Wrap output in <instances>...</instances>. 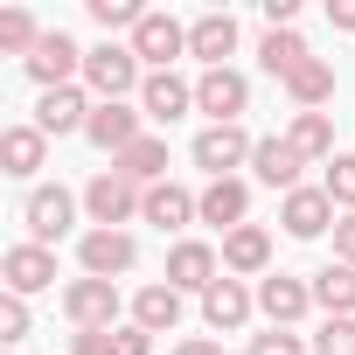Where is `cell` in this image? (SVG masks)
Here are the masks:
<instances>
[{"label":"cell","instance_id":"cell-1","mask_svg":"<svg viewBox=\"0 0 355 355\" xmlns=\"http://www.w3.org/2000/svg\"><path fill=\"white\" fill-rule=\"evenodd\" d=\"M84 84L98 91V105H125V91L146 84L132 42H98V49H84Z\"/></svg>","mask_w":355,"mask_h":355},{"label":"cell","instance_id":"cell-2","mask_svg":"<svg viewBox=\"0 0 355 355\" xmlns=\"http://www.w3.org/2000/svg\"><path fill=\"white\" fill-rule=\"evenodd\" d=\"M139 209H146V189H132L125 174L105 167V174H91V182H84V216H91L98 230H125Z\"/></svg>","mask_w":355,"mask_h":355},{"label":"cell","instance_id":"cell-3","mask_svg":"<svg viewBox=\"0 0 355 355\" xmlns=\"http://www.w3.org/2000/svg\"><path fill=\"white\" fill-rule=\"evenodd\" d=\"M189 153H196V167L209 174V182H230L237 167H251V153H258V139H251L244 125H202Z\"/></svg>","mask_w":355,"mask_h":355},{"label":"cell","instance_id":"cell-4","mask_svg":"<svg viewBox=\"0 0 355 355\" xmlns=\"http://www.w3.org/2000/svg\"><path fill=\"white\" fill-rule=\"evenodd\" d=\"M196 112H209V125H237L251 112V77L244 70H202L196 77Z\"/></svg>","mask_w":355,"mask_h":355},{"label":"cell","instance_id":"cell-5","mask_svg":"<svg viewBox=\"0 0 355 355\" xmlns=\"http://www.w3.org/2000/svg\"><path fill=\"white\" fill-rule=\"evenodd\" d=\"M77 258H84V279H125L132 265H139V244H132V230H84L77 237Z\"/></svg>","mask_w":355,"mask_h":355},{"label":"cell","instance_id":"cell-6","mask_svg":"<svg viewBox=\"0 0 355 355\" xmlns=\"http://www.w3.org/2000/svg\"><path fill=\"white\" fill-rule=\"evenodd\" d=\"M21 223H28V244H56V237H70V223H77V196H70L63 182H56V189H28Z\"/></svg>","mask_w":355,"mask_h":355},{"label":"cell","instance_id":"cell-7","mask_svg":"<svg viewBox=\"0 0 355 355\" xmlns=\"http://www.w3.org/2000/svg\"><path fill=\"white\" fill-rule=\"evenodd\" d=\"M63 313H70L77 334L119 327V286H112V279H70V286H63Z\"/></svg>","mask_w":355,"mask_h":355},{"label":"cell","instance_id":"cell-8","mask_svg":"<svg viewBox=\"0 0 355 355\" xmlns=\"http://www.w3.org/2000/svg\"><path fill=\"white\" fill-rule=\"evenodd\" d=\"M0 279H8L15 300H28V293L56 286V251L49 244H8V251H0Z\"/></svg>","mask_w":355,"mask_h":355},{"label":"cell","instance_id":"cell-9","mask_svg":"<svg viewBox=\"0 0 355 355\" xmlns=\"http://www.w3.org/2000/svg\"><path fill=\"white\" fill-rule=\"evenodd\" d=\"M216 279H223V258H216L202 237H182V244L167 251V286H174V293H209Z\"/></svg>","mask_w":355,"mask_h":355},{"label":"cell","instance_id":"cell-10","mask_svg":"<svg viewBox=\"0 0 355 355\" xmlns=\"http://www.w3.org/2000/svg\"><path fill=\"white\" fill-rule=\"evenodd\" d=\"M28 77H35L42 91H63L70 77H84V49H77L63 28H49V35L35 42V56H28Z\"/></svg>","mask_w":355,"mask_h":355},{"label":"cell","instance_id":"cell-11","mask_svg":"<svg viewBox=\"0 0 355 355\" xmlns=\"http://www.w3.org/2000/svg\"><path fill=\"white\" fill-rule=\"evenodd\" d=\"M306 306H313V279H293V272H272V279H258V313H265L272 327H293V320H306Z\"/></svg>","mask_w":355,"mask_h":355},{"label":"cell","instance_id":"cell-12","mask_svg":"<svg viewBox=\"0 0 355 355\" xmlns=\"http://www.w3.org/2000/svg\"><path fill=\"white\" fill-rule=\"evenodd\" d=\"M182 49H189V28L174 21V15H160V8H146V21L132 28V56H139V63H153V70H167Z\"/></svg>","mask_w":355,"mask_h":355},{"label":"cell","instance_id":"cell-13","mask_svg":"<svg viewBox=\"0 0 355 355\" xmlns=\"http://www.w3.org/2000/svg\"><path fill=\"white\" fill-rule=\"evenodd\" d=\"M279 223H286V237H327L341 216H334V196L327 189H293L279 202Z\"/></svg>","mask_w":355,"mask_h":355},{"label":"cell","instance_id":"cell-14","mask_svg":"<svg viewBox=\"0 0 355 355\" xmlns=\"http://www.w3.org/2000/svg\"><path fill=\"white\" fill-rule=\"evenodd\" d=\"M300 167H306V153H300L286 132L258 139V153H251V174H258L265 189H279V196H293V189H300Z\"/></svg>","mask_w":355,"mask_h":355},{"label":"cell","instance_id":"cell-15","mask_svg":"<svg viewBox=\"0 0 355 355\" xmlns=\"http://www.w3.org/2000/svg\"><path fill=\"white\" fill-rule=\"evenodd\" d=\"M196 216H202V223H216L223 237H230V230H244V216H251V182H237V174H230V182H209V189L196 196Z\"/></svg>","mask_w":355,"mask_h":355},{"label":"cell","instance_id":"cell-16","mask_svg":"<svg viewBox=\"0 0 355 355\" xmlns=\"http://www.w3.org/2000/svg\"><path fill=\"white\" fill-rule=\"evenodd\" d=\"M139 119H146V112H132V105H91L84 139H91V146H105V153L119 160L125 146H139V139H146V132H139Z\"/></svg>","mask_w":355,"mask_h":355},{"label":"cell","instance_id":"cell-17","mask_svg":"<svg viewBox=\"0 0 355 355\" xmlns=\"http://www.w3.org/2000/svg\"><path fill=\"white\" fill-rule=\"evenodd\" d=\"M223 272L230 279H272V230H258V223L230 230L223 237Z\"/></svg>","mask_w":355,"mask_h":355},{"label":"cell","instance_id":"cell-18","mask_svg":"<svg viewBox=\"0 0 355 355\" xmlns=\"http://www.w3.org/2000/svg\"><path fill=\"white\" fill-rule=\"evenodd\" d=\"M251 306H258V293H251L244 279H230V272H223V279L202 293V320H209L216 334H237V327L251 320Z\"/></svg>","mask_w":355,"mask_h":355},{"label":"cell","instance_id":"cell-19","mask_svg":"<svg viewBox=\"0 0 355 355\" xmlns=\"http://www.w3.org/2000/svg\"><path fill=\"white\" fill-rule=\"evenodd\" d=\"M189 56H202L209 70H230V56H237V15H196L189 21Z\"/></svg>","mask_w":355,"mask_h":355},{"label":"cell","instance_id":"cell-20","mask_svg":"<svg viewBox=\"0 0 355 355\" xmlns=\"http://www.w3.org/2000/svg\"><path fill=\"white\" fill-rule=\"evenodd\" d=\"M139 112L160 119V125H174L182 112H196V84H182L174 70H153V77L139 84Z\"/></svg>","mask_w":355,"mask_h":355},{"label":"cell","instance_id":"cell-21","mask_svg":"<svg viewBox=\"0 0 355 355\" xmlns=\"http://www.w3.org/2000/svg\"><path fill=\"white\" fill-rule=\"evenodd\" d=\"M35 125H42L49 139H63V132H84V125H91V98H84L77 84H63V91H42V105H35Z\"/></svg>","mask_w":355,"mask_h":355},{"label":"cell","instance_id":"cell-22","mask_svg":"<svg viewBox=\"0 0 355 355\" xmlns=\"http://www.w3.org/2000/svg\"><path fill=\"white\" fill-rule=\"evenodd\" d=\"M42 160H49V132L42 125H8V132H0V167H8L15 182H28Z\"/></svg>","mask_w":355,"mask_h":355},{"label":"cell","instance_id":"cell-23","mask_svg":"<svg viewBox=\"0 0 355 355\" xmlns=\"http://www.w3.org/2000/svg\"><path fill=\"white\" fill-rule=\"evenodd\" d=\"M139 223H153V230H182V223H196V196H189L182 182H153Z\"/></svg>","mask_w":355,"mask_h":355},{"label":"cell","instance_id":"cell-24","mask_svg":"<svg viewBox=\"0 0 355 355\" xmlns=\"http://www.w3.org/2000/svg\"><path fill=\"white\" fill-rule=\"evenodd\" d=\"M132 327H146V334H174V327H182V293H174L167 279H160V286H139V300H132Z\"/></svg>","mask_w":355,"mask_h":355},{"label":"cell","instance_id":"cell-25","mask_svg":"<svg viewBox=\"0 0 355 355\" xmlns=\"http://www.w3.org/2000/svg\"><path fill=\"white\" fill-rule=\"evenodd\" d=\"M112 174H125L132 189H153V182H167V139H139V146H125L119 160H112Z\"/></svg>","mask_w":355,"mask_h":355},{"label":"cell","instance_id":"cell-26","mask_svg":"<svg viewBox=\"0 0 355 355\" xmlns=\"http://www.w3.org/2000/svg\"><path fill=\"white\" fill-rule=\"evenodd\" d=\"M313 306H327V320H355V265H320L313 272Z\"/></svg>","mask_w":355,"mask_h":355},{"label":"cell","instance_id":"cell-27","mask_svg":"<svg viewBox=\"0 0 355 355\" xmlns=\"http://www.w3.org/2000/svg\"><path fill=\"white\" fill-rule=\"evenodd\" d=\"M306 56H313V49L300 42V28H265V42H258V63H265V77H279V84H286Z\"/></svg>","mask_w":355,"mask_h":355},{"label":"cell","instance_id":"cell-28","mask_svg":"<svg viewBox=\"0 0 355 355\" xmlns=\"http://www.w3.org/2000/svg\"><path fill=\"white\" fill-rule=\"evenodd\" d=\"M286 98L300 105V112H320L327 98H334V63H320V56H306L293 77H286Z\"/></svg>","mask_w":355,"mask_h":355},{"label":"cell","instance_id":"cell-29","mask_svg":"<svg viewBox=\"0 0 355 355\" xmlns=\"http://www.w3.org/2000/svg\"><path fill=\"white\" fill-rule=\"evenodd\" d=\"M286 139H293L306 160H334V119H327V112H293Z\"/></svg>","mask_w":355,"mask_h":355},{"label":"cell","instance_id":"cell-30","mask_svg":"<svg viewBox=\"0 0 355 355\" xmlns=\"http://www.w3.org/2000/svg\"><path fill=\"white\" fill-rule=\"evenodd\" d=\"M42 35H49V28H35V15H28V8H8V15H0V49L21 56V63L35 56V42H42Z\"/></svg>","mask_w":355,"mask_h":355},{"label":"cell","instance_id":"cell-31","mask_svg":"<svg viewBox=\"0 0 355 355\" xmlns=\"http://www.w3.org/2000/svg\"><path fill=\"white\" fill-rule=\"evenodd\" d=\"M320 189L334 196V209L355 216V153H334V160H327V182H320Z\"/></svg>","mask_w":355,"mask_h":355},{"label":"cell","instance_id":"cell-32","mask_svg":"<svg viewBox=\"0 0 355 355\" xmlns=\"http://www.w3.org/2000/svg\"><path fill=\"white\" fill-rule=\"evenodd\" d=\"M91 21L112 35V28H139V21H146V8H139V0H91Z\"/></svg>","mask_w":355,"mask_h":355},{"label":"cell","instance_id":"cell-33","mask_svg":"<svg viewBox=\"0 0 355 355\" xmlns=\"http://www.w3.org/2000/svg\"><path fill=\"white\" fill-rule=\"evenodd\" d=\"M0 341L8 348L28 341V300H15V293H0Z\"/></svg>","mask_w":355,"mask_h":355},{"label":"cell","instance_id":"cell-34","mask_svg":"<svg viewBox=\"0 0 355 355\" xmlns=\"http://www.w3.org/2000/svg\"><path fill=\"white\" fill-rule=\"evenodd\" d=\"M313 355H355V320H320Z\"/></svg>","mask_w":355,"mask_h":355},{"label":"cell","instance_id":"cell-35","mask_svg":"<svg viewBox=\"0 0 355 355\" xmlns=\"http://www.w3.org/2000/svg\"><path fill=\"white\" fill-rule=\"evenodd\" d=\"M251 355H306V341L293 327H272V334H251Z\"/></svg>","mask_w":355,"mask_h":355},{"label":"cell","instance_id":"cell-36","mask_svg":"<svg viewBox=\"0 0 355 355\" xmlns=\"http://www.w3.org/2000/svg\"><path fill=\"white\" fill-rule=\"evenodd\" d=\"M70 355H119V327H91V334H70Z\"/></svg>","mask_w":355,"mask_h":355},{"label":"cell","instance_id":"cell-37","mask_svg":"<svg viewBox=\"0 0 355 355\" xmlns=\"http://www.w3.org/2000/svg\"><path fill=\"white\" fill-rule=\"evenodd\" d=\"M334 265H355V216L334 223Z\"/></svg>","mask_w":355,"mask_h":355},{"label":"cell","instance_id":"cell-38","mask_svg":"<svg viewBox=\"0 0 355 355\" xmlns=\"http://www.w3.org/2000/svg\"><path fill=\"white\" fill-rule=\"evenodd\" d=\"M119 355H153V334L146 327H119Z\"/></svg>","mask_w":355,"mask_h":355},{"label":"cell","instance_id":"cell-39","mask_svg":"<svg viewBox=\"0 0 355 355\" xmlns=\"http://www.w3.org/2000/svg\"><path fill=\"white\" fill-rule=\"evenodd\" d=\"M293 15H300V0H265V21L272 28H293Z\"/></svg>","mask_w":355,"mask_h":355},{"label":"cell","instance_id":"cell-40","mask_svg":"<svg viewBox=\"0 0 355 355\" xmlns=\"http://www.w3.org/2000/svg\"><path fill=\"white\" fill-rule=\"evenodd\" d=\"M327 21H334V28H348V35H355V0H327Z\"/></svg>","mask_w":355,"mask_h":355},{"label":"cell","instance_id":"cell-41","mask_svg":"<svg viewBox=\"0 0 355 355\" xmlns=\"http://www.w3.org/2000/svg\"><path fill=\"white\" fill-rule=\"evenodd\" d=\"M174 355H223V348H216V341H202V334H196V341H182V348H174Z\"/></svg>","mask_w":355,"mask_h":355}]
</instances>
